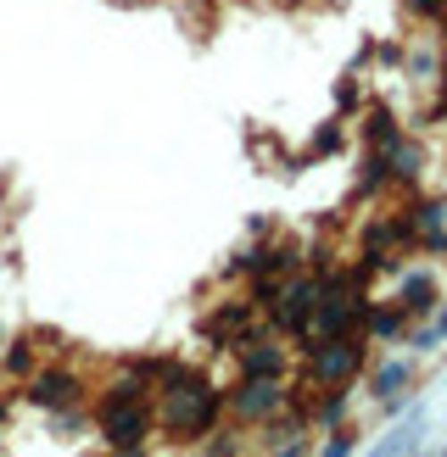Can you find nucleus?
I'll return each instance as SVG.
<instances>
[{
	"instance_id": "obj_1",
	"label": "nucleus",
	"mask_w": 447,
	"mask_h": 457,
	"mask_svg": "<svg viewBox=\"0 0 447 457\" xmlns=\"http://www.w3.org/2000/svg\"><path fill=\"white\" fill-rule=\"evenodd\" d=\"M369 346L375 340L358 329L342 340H302V379L308 391H335V385H358L369 369Z\"/></svg>"
},
{
	"instance_id": "obj_2",
	"label": "nucleus",
	"mask_w": 447,
	"mask_h": 457,
	"mask_svg": "<svg viewBox=\"0 0 447 457\" xmlns=\"http://www.w3.org/2000/svg\"><path fill=\"white\" fill-rule=\"evenodd\" d=\"M319 295H325V273L319 268H297L291 279L280 285L274 307H263V324L285 335L291 346H302V340L313 335V312H319Z\"/></svg>"
},
{
	"instance_id": "obj_3",
	"label": "nucleus",
	"mask_w": 447,
	"mask_h": 457,
	"mask_svg": "<svg viewBox=\"0 0 447 457\" xmlns=\"http://www.w3.org/2000/svg\"><path fill=\"white\" fill-rule=\"evenodd\" d=\"M364 385H369V402L380 407L386 419H397V413H409V391L419 385V357L414 352H380V357H369V369H364Z\"/></svg>"
},
{
	"instance_id": "obj_4",
	"label": "nucleus",
	"mask_w": 447,
	"mask_h": 457,
	"mask_svg": "<svg viewBox=\"0 0 447 457\" xmlns=\"http://www.w3.org/2000/svg\"><path fill=\"white\" fill-rule=\"evenodd\" d=\"M230 357H235L240 379H291V357H297V346H291L285 335H274L268 324H257V329H246L230 346Z\"/></svg>"
},
{
	"instance_id": "obj_5",
	"label": "nucleus",
	"mask_w": 447,
	"mask_h": 457,
	"mask_svg": "<svg viewBox=\"0 0 447 457\" xmlns=\"http://www.w3.org/2000/svg\"><path fill=\"white\" fill-rule=\"evenodd\" d=\"M224 396H230V424H240V429H257V424H268L274 413H285V407L297 402L291 379H240V374Z\"/></svg>"
},
{
	"instance_id": "obj_6",
	"label": "nucleus",
	"mask_w": 447,
	"mask_h": 457,
	"mask_svg": "<svg viewBox=\"0 0 447 457\" xmlns=\"http://www.w3.org/2000/svg\"><path fill=\"white\" fill-rule=\"evenodd\" d=\"M89 379L73 369V362H39L34 379H22V402L39 407V413H62V407H84Z\"/></svg>"
},
{
	"instance_id": "obj_7",
	"label": "nucleus",
	"mask_w": 447,
	"mask_h": 457,
	"mask_svg": "<svg viewBox=\"0 0 447 457\" xmlns=\"http://www.w3.org/2000/svg\"><path fill=\"white\" fill-rule=\"evenodd\" d=\"M96 436H101V446H151V436H156V407L151 402L96 407Z\"/></svg>"
},
{
	"instance_id": "obj_8",
	"label": "nucleus",
	"mask_w": 447,
	"mask_h": 457,
	"mask_svg": "<svg viewBox=\"0 0 447 457\" xmlns=\"http://www.w3.org/2000/svg\"><path fill=\"white\" fill-rule=\"evenodd\" d=\"M392 302L409 312V324L436 318V307H442V279H436V268H425V262H397V290H392Z\"/></svg>"
},
{
	"instance_id": "obj_9",
	"label": "nucleus",
	"mask_w": 447,
	"mask_h": 457,
	"mask_svg": "<svg viewBox=\"0 0 447 457\" xmlns=\"http://www.w3.org/2000/svg\"><path fill=\"white\" fill-rule=\"evenodd\" d=\"M402 228H409V245H414V251L447 257V201L414 195L409 207H402Z\"/></svg>"
},
{
	"instance_id": "obj_10",
	"label": "nucleus",
	"mask_w": 447,
	"mask_h": 457,
	"mask_svg": "<svg viewBox=\"0 0 447 457\" xmlns=\"http://www.w3.org/2000/svg\"><path fill=\"white\" fill-rule=\"evenodd\" d=\"M297 268H302V251L291 240H257V245H246L240 257H230V273H252V279H263V273L291 279Z\"/></svg>"
},
{
	"instance_id": "obj_11",
	"label": "nucleus",
	"mask_w": 447,
	"mask_h": 457,
	"mask_svg": "<svg viewBox=\"0 0 447 457\" xmlns=\"http://www.w3.org/2000/svg\"><path fill=\"white\" fill-rule=\"evenodd\" d=\"M151 396H156L151 369H146V357H134V362H123V369H112L101 379V402L96 407H129V402H151Z\"/></svg>"
},
{
	"instance_id": "obj_12",
	"label": "nucleus",
	"mask_w": 447,
	"mask_h": 457,
	"mask_svg": "<svg viewBox=\"0 0 447 457\" xmlns=\"http://www.w3.org/2000/svg\"><path fill=\"white\" fill-rule=\"evenodd\" d=\"M386 162H392V185L397 190H419L425 185V162H431V156H425V145L414 140V134H397V140L386 145Z\"/></svg>"
},
{
	"instance_id": "obj_13",
	"label": "nucleus",
	"mask_w": 447,
	"mask_h": 457,
	"mask_svg": "<svg viewBox=\"0 0 447 457\" xmlns=\"http://www.w3.org/2000/svg\"><path fill=\"white\" fill-rule=\"evenodd\" d=\"M352 407H358V385H335V391H319L313 396V407H308V419H313V429H347L352 424Z\"/></svg>"
},
{
	"instance_id": "obj_14",
	"label": "nucleus",
	"mask_w": 447,
	"mask_h": 457,
	"mask_svg": "<svg viewBox=\"0 0 447 457\" xmlns=\"http://www.w3.org/2000/svg\"><path fill=\"white\" fill-rule=\"evenodd\" d=\"M419 441H425V407L414 402V413L402 419V424H392V429H386V436H380L364 457H414V452H419Z\"/></svg>"
},
{
	"instance_id": "obj_15",
	"label": "nucleus",
	"mask_w": 447,
	"mask_h": 457,
	"mask_svg": "<svg viewBox=\"0 0 447 457\" xmlns=\"http://www.w3.org/2000/svg\"><path fill=\"white\" fill-rule=\"evenodd\" d=\"M39 362H45L39 335H12V340H6V352H0V374H6L12 385H22V379H34V374H39Z\"/></svg>"
},
{
	"instance_id": "obj_16",
	"label": "nucleus",
	"mask_w": 447,
	"mask_h": 457,
	"mask_svg": "<svg viewBox=\"0 0 447 457\" xmlns=\"http://www.w3.org/2000/svg\"><path fill=\"white\" fill-rule=\"evenodd\" d=\"M364 335L375 340V346H402V335H409V312H402L397 302H375L369 318H364Z\"/></svg>"
},
{
	"instance_id": "obj_17",
	"label": "nucleus",
	"mask_w": 447,
	"mask_h": 457,
	"mask_svg": "<svg viewBox=\"0 0 447 457\" xmlns=\"http://www.w3.org/2000/svg\"><path fill=\"white\" fill-rule=\"evenodd\" d=\"M386 185H392V162H386V151H380V145H369L364 162H358V190H364V195H380Z\"/></svg>"
},
{
	"instance_id": "obj_18",
	"label": "nucleus",
	"mask_w": 447,
	"mask_h": 457,
	"mask_svg": "<svg viewBox=\"0 0 447 457\" xmlns=\"http://www.w3.org/2000/svg\"><path fill=\"white\" fill-rule=\"evenodd\" d=\"M397 134H402V129H397V118H392L386 106H375L369 118H364V140H369V145H380V151H386V145L397 140Z\"/></svg>"
},
{
	"instance_id": "obj_19",
	"label": "nucleus",
	"mask_w": 447,
	"mask_h": 457,
	"mask_svg": "<svg viewBox=\"0 0 447 457\" xmlns=\"http://www.w3.org/2000/svg\"><path fill=\"white\" fill-rule=\"evenodd\" d=\"M402 346H409L414 357H431V352H442V329L425 318V324H409V335H402Z\"/></svg>"
},
{
	"instance_id": "obj_20",
	"label": "nucleus",
	"mask_w": 447,
	"mask_h": 457,
	"mask_svg": "<svg viewBox=\"0 0 447 457\" xmlns=\"http://www.w3.org/2000/svg\"><path fill=\"white\" fill-rule=\"evenodd\" d=\"M409 73L419 79V84H436L442 79V62H436V51H431V45H409Z\"/></svg>"
},
{
	"instance_id": "obj_21",
	"label": "nucleus",
	"mask_w": 447,
	"mask_h": 457,
	"mask_svg": "<svg viewBox=\"0 0 447 457\" xmlns=\"http://www.w3.org/2000/svg\"><path fill=\"white\" fill-rule=\"evenodd\" d=\"M352 452H358V429L347 424V429H330V441L313 452V457H352Z\"/></svg>"
},
{
	"instance_id": "obj_22",
	"label": "nucleus",
	"mask_w": 447,
	"mask_h": 457,
	"mask_svg": "<svg viewBox=\"0 0 447 457\" xmlns=\"http://www.w3.org/2000/svg\"><path fill=\"white\" fill-rule=\"evenodd\" d=\"M409 12L419 22H436V17H447V0H409Z\"/></svg>"
},
{
	"instance_id": "obj_23",
	"label": "nucleus",
	"mask_w": 447,
	"mask_h": 457,
	"mask_svg": "<svg viewBox=\"0 0 447 457\" xmlns=\"http://www.w3.org/2000/svg\"><path fill=\"white\" fill-rule=\"evenodd\" d=\"M106 457H151V446H106Z\"/></svg>"
},
{
	"instance_id": "obj_24",
	"label": "nucleus",
	"mask_w": 447,
	"mask_h": 457,
	"mask_svg": "<svg viewBox=\"0 0 447 457\" xmlns=\"http://www.w3.org/2000/svg\"><path fill=\"white\" fill-rule=\"evenodd\" d=\"M268 457H313V452H308V441H291V446H280V452H268Z\"/></svg>"
},
{
	"instance_id": "obj_25",
	"label": "nucleus",
	"mask_w": 447,
	"mask_h": 457,
	"mask_svg": "<svg viewBox=\"0 0 447 457\" xmlns=\"http://www.w3.org/2000/svg\"><path fill=\"white\" fill-rule=\"evenodd\" d=\"M431 324L442 329V340H447V295H442V307H436V318H431Z\"/></svg>"
},
{
	"instance_id": "obj_26",
	"label": "nucleus",
	"mask_w": 447,
	"mask_h": 457,
	"mask_svg": "<svg viewBox=\"0 0 447 457\" xmlns=\"http://www.w3.org/2000/svg\"><path fill=\"white\" fill-rule=\"evenodd\" d=\"M6 340H12V335H6V324H0V352H6Z\"/></svg>"
},
{
	"instance_id": "obj_27",
	"label": "nucleus",
	"mask_w": 447,
	"mask_h": 457,
	"mask_svg": "<svg viewBox=\"0 0 447 457\" xmlns=\"http://www.w3.org/2000/svg\"><path fill=\"white\" fill-rule=\"evenodd\" d=\"M425 457H447V452H425Z\"/></svg>"
}]
</instances>
